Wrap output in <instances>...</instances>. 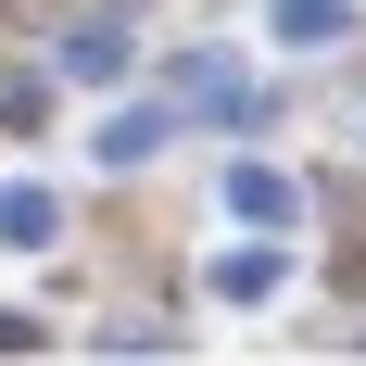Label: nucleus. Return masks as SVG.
<instances>
[{"label": "nucleus", "instance_id": "1", "mask_svg": "<svg viewBox=\"0 0 366 366\" xmlns=\"http://www.w3.org/2000/svg\"><path fill=\"white\" fill-rule=\"evenodd\" d=\"M215 227H265V240H291V227H303V177L265 164V152H227V164H215Z\"/></svg>", "mask_w": 366, "mask_h": 366}, {"label": "nucleus", "instance_id": "2", "mask_svg": "<svg viewBox=\"0 0 366 366\" xmlns=\"http://www.w3.org/2000/svg\"><path fill=\"white\" fill-rule=\"evenodd\" d=\"M202 291H215L227 316H265V303H291V240H265V227L215 240V253H202Z\"/></svg>", "mask_w": 366, "mask_h": 366}, {"label": "nucleus", "instance_id": "3", "mask_svg": "<svg viewBox=\"0 0 366 366\" xmlns=\"http://www.w3.org/2000/svg\"><path fill=\"white\" fill-rule=\"evenodd\" d=\"M164 152H177V102H114V89H102V114H89V164H102V177H152Z\"/></svg>", "mask_w": 366, "mask_h": 366}, {"label": "nucleus", "instance_id": "4", "mask_svg": "<svg viewBox=\"0 0 366 366\" xmlns=\"http://www.w3.org/2000/svg\"><path fill=\"white\" fill-rule=\"evenodd\" d=\"M51 76H64V89H89V102H102V89H127V76H139V26H127V13H76V26L51 38Z\"/></svg>", "mask_w": 366, "mask_h": 366}, {"label": "nucleus", "instance_id": "5", "mask_svg": "<svg viewBox=\"0 0 366 366\" xmlns=\"http://www.w3.org/2000/svg\"><path fill=\"white\" fill-rule=\"evenodd\" d=\"M64 253V189L51 177H0V265H38Z\"/></svg>", "mask_w": 366, "mask_h": 366}, {"label": "nucleus", "instance_id": "6", "mask_svg": "<svg viewBox=\"0 0 366 366\" xmlns=\"http://www.w3.org/2000/svg\"><path fill=\"white\" fill-rule=\"evenodd\" d=\"M253 102V64H240V51H189L177 64V114H240Z\"/></svg>", "mask_w": 366, "mask_h": 366}, {"label": "nucleus", "instance_id": "7", "mask_svg": "<svg viewBox=\"0 0 366 366\" xmlns=\"http://www.w3.org/2000/svg\"><path fill=\"white\" fill-rule=\"evenodd\" d=\"M265 38L278 51H341L354 38V0H265Z\"/></svg>", "mask_w": 366, "mask_h": 366}, {"label": "nucleus", "instance_id": "8", "mask_svg": "<svg viewBox=\"0 0 366 366\" xmlns=\"http://www.w3.org/2000/svg\"><path fill=\"white\" fill-rule=\"evenodd\" d=\"M102 354H177V329H164V316H114Z\"/></svg>", "mask_w": 366, "mask_h": 366}, {"label": "nucleus", "instance_id": "9", "mask_svg": "<svg viewBox=\"0 0 366 366\" xmlns=\"http://www.w3.org/2000/svg\"><path fill=\"white\" fill-rule=\"evenodd\" d=\"M38 341H51V329H38V316H13V303H0V354H38Z\"/></svg>", "mask_w": 366, "mask_h": 366}]
</instances>
